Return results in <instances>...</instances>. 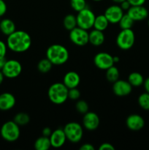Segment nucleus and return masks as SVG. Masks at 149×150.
Returning a JSON list of instances; mask_svg holds the SVG:
<instances>
[{
  "label": "nucleus",
  "instance_id": "obj_1",
  "mask_svg": "<svg viewBox=\"0 0 149 150\" xmlns=\"http://www.w3.org/2000/svg\"><path fill=\"white\" fill-rule=\"evenodd\" d=\"M32 45V38L28 32L23 30H15L7 36V45L9 49L15 53H23L28 51Z\"/></svg>",
  "mask_w": 149,
  "mask_h": 150
},
{
  "label": "nucleus",
  "instance_id": "obj_2",
  "mask_svg": "<svg viewBox=\"0 0 149 150\" xmlns=\"http://www.w3.org/2000/svg\"><path fill=\"white\" fill-rule=\"evenodd\" d=\"M46 57L54 65H61L68 61L70 54L68 50L64 45L53 44L47 49Z\"/></svg>",
  "mask_w": 149,
  "mask_h": 150
},
{
  "label": "nucleus",
  "instance_id": "obj_3",
  "mask_svg": "<svg viewBox=\"0 0 149 150\" xmlns=\"http://www.w3.org/2000/svg\"><path fill=\"white\" fill-rule=\"evenodd\" d=\"M69 89L63 83H53L48 91L50 100L56 105H61L68 99Z\"/></svg>",
  "mask_w": 149,
  "mask_h": 150
},
{
  "label": "nucleus",
  "instance_id": "obj_4",
  "mask_svg": "<svg viewBox=\"0 0 149 150\" xmlns=\"http://www.w3.org/2000/svg\"><path fill=\"white\" fill-rule=\"evenodd\" d=\"M0 133L4 140L8 142H14L20 137V127L14 121H7L1 126Z\"/></svg>",
  "mask_w": 149,
  "mask_h": 150
},
{
  "label": "nucleus",
  "instance_id": "obj_5",
  "mask_svg": "<svg viewBox=\"0 0 149 150\" xmlns=\"http://www.w3.org/2000/svg\"><path fill=\"white\" fill-rule=\"evenodd\" d=\"M135 42V35L131 29H121L116 38V44L122 50H129L132 48Z\"/></svg>",
  "mask_w": 149,
  "mask_h": 150
},
{
  "label": "nucleus",
  "instance_id": "obj_6",
  "mask_svg": "<svg viewBox=\"0 0 149 150\" xmlns=\"http://www.w3.org/2000/svg\"><path fill=\"white\" fill-rule=\"evenodd\" d=\"M64 131L65 133L67 140L72 143H78L80 142L83 136V130L82 126L75 122H71L64 127Z\"/></svg>",
  "mask_w": 149,
  "mask_h": 150
},
{
  "label": "nucleus",
  "instance_id": "obj_7",
  "mask_svg": "<svg viewBox=\"0 0 149 150\" xmlns=\"http://www.w3.org/2000/svg\"><path fill=\"white\" fill-rule=\"evenodd\" d=\"M95 18L96 16L93 12L88 7H86L83 10L77 12V15L76 16L77 26L86 30L90 29L93 27Z\"/></svg>",
  "mask_w": 149,
  "mask_h": 150
},
{
  "label": "nucleus",
  "instance_id": "obj_8",
  "mask_svg": "<svg viewBox=\"0 0 149 150\" xmlns=\"http://www.w3.org/2000/svg\"><path fill=\"white\" fill-rule=\"evenodd\" d=\"M70 39L72 43L77 46H84L89 43V32L87 30L76 26L70 31Z\"/></svg>",
  "mask_w": 149,
  "mask_h": 150
},
{
  "label": "nucleus",
  "instance_id": "obj_9",
  "mask_svg": "<svg viewBox=\"0 0 149 150\" xmlns=\"http://www.w3.org/2000/svg\"><path fill=\"white\" fill-rule=\"evenodd\" d=\"M1 71L4 77L8 78V79H15L20 76L21 73L22 65L18 60H7Z\"/></svg>",
  "mask_w": 149,
  "mask_h": 150
},
{
  "label": "nucleus",
  "instance_id": "obj_10",
  "mask_svg": "<svg viewBox=\"0 0 149 150\" xmlns=\"http://www.w3.org/2000/svg\"><path fill=\"white\" fill-rule=\"evenodd\" d=\"M93 63L97 68L106 70L114 64L113 57L107 52H99L95 55Z\"/></svg>",
  "mask_w": 149,
  "mask_h": 150
},
{
  "label": "nucleus",
  "instance_id": "obj_11",
  "mask_svg": "<svg viewBox=\"0 0 149 150\" xmlns=\"http://www.w3.org/2000/svg\"><path fill=\"white\" fill-rule=\"evenodd\" d=\"M132 91V86L128 81L117 80L112 85V92L116 96L124 97L129 95Z\"/></svg>",
  "mask_w": 149,
  "mask_h": 150
},
{
  "label": "nucleus",
  "instance_id": "obj_12",
  "mask_svg": "<svg viewBox=\"0 0 149 150\" xmlns=\"http://www.w3.org/2000/svg\"><path fill=\"white\" fill-rule=\"evenodd\" d=\"M124 10L118 5H111L105 10L104 15L110 23H118L124 15Z\"/></svg>",
  "mask_w": 149,
  "mask_h": 150
},
{
  "label": "nucleus",
  "instance_id": "obj_13",
  "mask_svg": "<svg viewBox=\"0 0 149 150\" xmlns=\"http://www.w3.org/2000/svg\"><path fill=\"white\" fill-rule=\"evenodd\" d=\"M99 117L94 112H86L83 117V127L88 130H95L99 125Z\"/></svg>",
  "mask_w": 149,
  "mask_h": 150
},
{
  "label": "nucleus",
  "instance_id": "obj_14",
  "mask_svg": "<svg viewBox=\"0 0 149 150\" xmlns=\"http://www.w3.org/2000/svg\"><path fill=\"white\" fill-rule=\"evenodd\" d=\"M127 127L133 131H138L145 126V120L140 115L137 114H130L126 120Z\"/></svg>",
  "mask_w": 149,
  "mask_h": 150
},
{
  "label": "nucleus",
  "instance_id": "obj_15",
  "mask_svg": "<svg viewBox=\"0 0 149 150\" xmlns=\"http://www.w3.org/2000/svg\"><path fill=\"white\" fill-rule=\"evenodd\" d=\"M127 14L134 21H140L147 18L148 16V11L143 5L131 6L127 10Z\"/></svg>",
  "mask_w": 149,
  "mask_h": 150
},
{
  "label": "nucleus",
  "instance_id": "obj_16",
  "mask_svg": "<svg viewBox=\"0 0 149 150\" xmlns=\"http://www.w3.org/2000/svg\"><path fill=\"white\" fill-rule=\"evenodd\" d=\"M49 138L51 146L53 148L61 147L64 146L66 141L67 140L63 128H58L52 131V133Z\"/></svg>",
  "mask_w": 149,
  "mask_h": 150
},
{
  "label": "nucleus",
  "instance_id": "obj_17",
  "mask_svg": "<svg viewBox=\"0 0 149 150\" xmlns=\"http://www.w3.org/2000/svg\"><path fill=\"white\" fill-rule=\"evenodd\" d=\"M16 103L15 98L10 92H4L0 95V110L9 111L15 106Z\"/></svg>",
  "mask_w": 149,
  "mask_h": 150
},
{
  "label": "nucleus",
  "instance_id": "obj_18",
  "mask_svg": "<svg viewBox=\"0 0 149 150\" xmlns=\"http://www.w3.org/2000/svg\"><path fill=\"white\" fill-rule=\"evenodd\" d=\"M80 83V77L77 73L74 71L67 72L63 79V83L68 89L77 87Z\"/></svg>",
  "mask_w": 149,
  "mask_h": 150
},
{
  "label": "nucleus",
  "instance_id": "obj_19",
  "mask_svg": "<svg viewBox=\"0 0 149 150\" xmlns=\"http://www.w3.org/2000/svg\"><path fill=\"white\" fill-rule=\"evenodd\" d=\"M105 40V35L102 31L93 29L89 33V42L94 46H100Z\"/></svg>",
  "mask_w": 149,
  "mask_h": 150
},
{
  "label": "nucleus",
  "instance_id": "obj_20",
  "mask_svg": "<svg viewBox=\"0 0 149 150\" xmlns=\"http://www.w3.org/2000/svg\"><path fill=\"white\" fill-rule=\"evenodd\" d=\"M0 30L4 35L9 36L16 30L14 22L9 18H4L0 21Z\"/></svg>",
  "mask_w": 149,
  "mask_h": 150
},
{
  "label": "nucleus",
  "instance_id": "obj_21",
  "mask_svg": "<svg viewBox=\"0 0 149 150\" xmlns=\"http://www.w3.org/2000/svg\"><path fill=\"white\" fill-rule=\"evenodd\" d=\"M144 78L141 73L138 72H133L131 73L128 76V81L132 87H139L143 85L144 83Z\"/></svg>",
  "mask_w": 149,
  "mask_h": 150
},
{
  "label": "nucleus",
  "instance_id": "obj_22",
  "mask_svg": "<svg viewBox=\"0 0 149 150\" xmlns=\"http://www.w3.org/2000/svg\"><path fill=\"white\" fill-rule=\"evenodd\" d=\"M109 23V21L107 19V18L105 17V15H99V16H96V18H95L93 27L95 29L103 32L108 27Z\"/></svg>",
  "mask_w": 149,
  "mask_h": 150
},
{
  "label": "nucleus",
  "instance_id": "obj_23",
  "mask_svg": "<svg viewBox=\"0 0 149 150\" xmlns=\"http://www.w3.org/2000/svg\"><path fill=\"white\" fill-rule=\"evenodd\" d=\"M35 149L37 150H48L51 146L50 138L47 136H41L39 137L34 142Z\"/></svg>",
  "mask_w": 149,
  "mask_h": 150
},
{
  "label": "nucleus",
  "instance_id": "obj_24",
  "mask_svg": "<svg viewBox=\"0 0 149 150\" xmlns=\"http://www.w3.org/2000/svg\"><path fill=\"white\" fill-rule=\"evenodd\" d=\"M63 25H64V28L69 31L75 28L76 26H77L76 16L73 14L67 15L63 20Z\"/></svg>",
  "mask_w": 149,
  "mask_h": 150
},
{
  "label": "nucleus",
  "instance_id": "obj_25",
  "mask_svg": "<svg viewBox=\"0 0 149 150\" xmlns=\"http://www.w3.org/2000/svg\"><path fill=\"white\" fill-rule=\"evenodd\" d=\"M106 79L111 83H114L119 79V70L114 65L106 70Z\"/></svg>",
  "mask_w": 149,
  "mask_h": 150
},
{
  "label": "nucleus",
  "instance_id": "obj_26",
  "mask_svg": "<svg viewBox=\"0 0 149 150\" xmlns=\"http://www.w3.org/2000/svg\"><path fill=\"white\" fill-rule=\"evenodd\" d=\"M134 23V21L127 13H126L123 15L122 18L118 22V24L121 29H128L132 28Z\"/></svg>",
  "mask_w": 149,
  "mask_h": 150
},
{
  "label": "nucleus",
  "instance_id": "obj_27",
  "mask_svg": "<svg viewBox=\"0 0 149 150\" xmlns=\"http://www.w3.org/2000/svg\"><path fill=\"white\" fill-rule=\"evenodd\" d=\"M53 64L48 58L42 59L38 62L37 70L42 73H47L51 70Z\"/></svg>",
  "mask_w": 149,
  "mask_h": 150
},
{
  "label": "nucleus",
  "instance_id": "obj_28",
  "mask_svg": "<svg viewBox=\"0 0 149 150\" xmlns=\"http://www.w3.org/2000/svg\"><path fill=\"white\" fill-rule=\"evenodd\" d=\"M13 121L18 125L19 126H23L27 125L30 121V117H29V114L24 112H20L18 114H16L14 117Z\"/></svg>",
  "mask_w": 149,
  "mask_h": 150
},
{
  "label": "nucleus",
  "instance_id": "obj_29",
  "mask_svg": "<svg viewBox=\"0 0 149 150\" xmlns=\"http://www.w3.org/2000/svg\"><path fill=\"white\" fill-rule=\"evenodd\" d=\"M138 104L145 111H149V93L144 92L138 97Z\"/></svg>",
  "mask_w": 149,
  "mask_h": 150
},
{
  "label": "nucleus",
  "instance_id": "obj_30",
  "mask_svg": "<svg viewBox=\"0 0 149 150\" xmlns=\"http://www.w3.org/2000/svg\"><path fill=\"white\" fill-rule=\"evenodd\" d=\"M70 5L76 12H79L87 7L86 0H70Z\"/></svg>",
  "mask_w": 149,
  "mask_h": 150
},
{
  "label": "nucleus",
  "instance_id": "obj_31",
  "mask_svg": "<svg viewBox=\"0 0 149 150\" xmlns=\"http://www.w3.org/2000/svg\"><path fill=\"white\" fill-rule=\"evenodd\" d=\"M75 108L77 112H79L80 114H84L89 111V105L85 100H78L76 103Z\"/></svg>",
  "mask_w": 149,
  "mask_h": 150
},
{
  "label": "nucleus",
  "instance_id": "obj_32",
  "mask_svg": "<svg viewBox=\"0 0 149 150\" xmlns=\"http://www.w3.org/2000/svg\"><path fill=\"white\" fill-rule=\"evenodd\" d=\"M80 92L77 87L71 88L69 89L68 91V98L72 100H77L80 98Z\"/></svg>",
  "mask_w": 149,
  "mask_h": 150
},
{
  "label": "nucleus",
  "instance_id": "obj_33",
  "mask_svg": "<svg viewBox=\"0 0 149 150\" xmlns=\"http://www.w3.org/2000/svg\"><path fill=\"white\" fill-rule=\"evenodd\" d=\"M7 45L5 42L0 40V59L5 58L6 54H7Z\"/></svg>",
  "mask_w": 149,
  "mask_h": 150
},
{
  "label": "nucleus",
  "instance_id": "obj_34",
  "mask_svg": "<svg viewBox=\"0 0 149 150\" xmlns=\"http://www.w3.org/2000/svg\"><path fill=\"white\" fill-rule=\"evenodd\" d=\"M7 4L4 0H0V17L4 16L7 12Z\"/></svg>",
  "mask_w": 149,
  "mask_h": 150
},
{
  "label": "nucleus",
  "instance_id": "obj_35",
  "mask_svg": "<svg viewBox=\"0 0 149 150\" xmlns=\"http://www.w3.org/2000/svg\"><path fill=\"white\" fill-rule=\"evenodd\" d=\"M99 150H114L115 147L110 143H103L99 147Z\"/></svg>",
  "mask_w": 149,
  "mask_h": 150
},
{
  "label": "nucleus",
  "instance_id": "obj_36",
  "mask_svg": "<svg viewBox=\"0 0 149 150\" xmlns=\"http://www.w3.org/2000/svg\"><path fill=\"white\" fill-rule=\"evenodd\" d=\"M130 3L131 6L143 5L146 0H127Z\"/></svg>",
  "mask_w": 149,
  "mask_h": 150
},
{
  "label": "nucleus",
  "instance_id": "obj_37",
  "mask_svg": "<svg viewBox=\"0 0 149 150\" xmlns=\"http://www.w3.org/2000/svg\"><path fill=\"white\" fill-rule=\"evenodd\" d=\"M120 7H121L123 10H128L130 8V7H131V4H130V3L127 0H125V1H122L120 4Z\"/></svg>",
  "mask_w": 149,
  "mask_h": 150
},
{
  "label": "nucleus",
  "instance_id": "obj_38",
  "mask_svg": "<svg viewBox=\"0 0 149 150\" xmlns=\"http://www.w3.org/2000/svg\"><path fill=\"white\" fill-rule=\"evenodd\" d=\"M95 148L91 144H84L80 147V150H94Z\"/></svg>",
  "mask_w": 149,
  "mask_h": 150
},
{
  "label": "nucleus",
  "instance_id": "obj_39",
  "mask_svg": "<svg viewBox=\"0 0 149 150\" xmlns=\"http://www.w3.org/2000/svg\"><path fill=\"white\" fill-rule=\"evenodd\" d=\"M51 133H52V130H51V129L50 128V127H45V128L42 130V136H47V137H50Z\"/></svg>",
  "mask_w": 149,
  "mask_h": 150
},
{
  "label": "nucleus",
  "instance_id": "obj_40",
  "mask_svg": "<svg viewBox=\"0 0 149 150\" xmlns=\"http://www.w3.org/2000/svg\"><path fill=\"white\" fill-rule=\"evenodd\" d=\"M143 86H144L145 92L149 93V77L147 78L146 79H145L144 83H143Z\"/></svg>",
  "mask_w": 149,
  "mask_h": 150
},
{
  "label": "nucleus",
  "instance_id": "obj_41",
  "mask_svg": "<svg viewBox=\"0 0 149 150\" xmlns=\"http://www.w3.org/2000/svg\"><path fill=\"white\" fill-rule=\"evenodd\" d=\"M6 61H7V60H6L5 58L0 59V70H2V68L4 67V64H5Z\"/></svg>",
  "mask_w": 149,
  "mask_h": 150
},
{
  "label": "nucleus",
  "instance_id": "obj_42",
  "mask_svg": "<svg viewBox=\"0 0 149 150\" xmlns=\"http://www.w3.org/2000/svg\"><path fill=\"white\" fill-rule=\"evenodd\" d=\"M4 74H3L2 71L0 70V85L1 84V83H2L3 81H4Z\"/></svg>",
  "mask_w": 149,
  "mask_h": 150
},
{
  "label": "nucleus",
  "instance_id": "obj_43",
  "mask_svg": "<svg viewBox=\"0 0 149 150\" xmlns=\"http://www.w3.org/2000/svg\"><path fill=\"white\" fill-rule=\"evenodd\" d=\"M113 57V62L114 63H118L120 61V58L118 57H117V56H115V57Z\"/></svg>",
  "mask_w": 149,
  "mask_h": 150
},
{
  "label": "nucleus",
  "instance_id": "obj_44",
  "mask_svg": "<svg viewBox=\"0 0 149 150\" xmlns=\"http://www.w3.org/2000/svg\"><path fill=\"white\" fill-rule=\"evenodd\" d=\"M124 1H125V0H112V1H114L115 3H118V4H121Z\"/></svg>",
  "mask_w": 149,
  "mask_h": 150
},
{
  "label": "nucleus",
  "instance_id": "obj_45",
  "mask_svg": "<svg viewBox=\"0 0 149 150\" xmlns=\"http://www.w3.org/2000/svg\"><path fill=\"white\" fill-rule=\"evenodd\" d=\"M93 1H102V0H93Z\"/></svg>",
  "mask_w": 149,
  "mask_h": 150
},
{
  "label": "nucleus",
  "instance_id": "obj_46",
  "mask_svg": "<svg viewBox=\"0 0 149 150\" xmlns=\"http://www.w3.org/2000/svg\"><path fill=\"white\" fill-rule=\"evenodd\" d=\"M148 27H149V19H148Z\"/></svg>",
  "mask_w": 149,
  "mask_h": 150
}]
</instances>
